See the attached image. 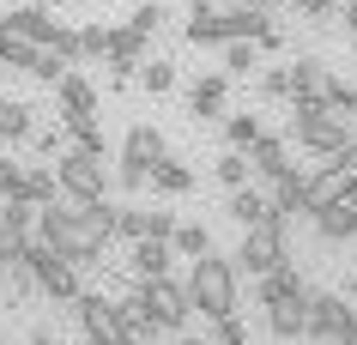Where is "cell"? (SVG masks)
<instances>
[{"mask_svg":"<svg viewBox=\"0 0 357 345\" xmlns=\"http://www.w3.org/2000/svg\"><path fill=\"white\" fill-rule=\"evenodd\" d=\"M37 236H43V243H55L61 254H73L79 267H85V261H97V254L109 249L115 206H109V200H91V206H73V200L55 206V200H49V206L37 212Z\"/></svg>","mask_w":357,"mask_h":345,"instance_id":"6da1fadb","label":"cell"},{"mask_svg":"<svg viewBox=\"0 0 357 345\" xmlns=\"http://www.w3.org/2000/svg\"><path fill=\"white\" fill-rule=\"evenodd\" d=\"M236 291H243V279H236V261H230V254L206 249V254L188 267V297H194V309H200L206 321L236 315Z\"/></svg>","mask_w":357,"mask_h":345,"instance_id":"7a4b0ae2","label":"cell"},{"mask_svg":"<svg viewBox=\"0 0 357 345\" xmlns=\"http://www.w3.org/2000/svg\"><path fill=\"white\" fill-rule=\"evenodd\" d=\"M266 6H248V0H230V6H200L194 0V19H188V43H230V37H261L266 31Z\"/></svg>","mask_w":357,"mask_h":345,"instance_id":"3957f363","label":"cell"},{"mask_svg":"<svg viewBox=\"0 0 357 345\" xmlns=\"http://www.w3.org/2000/svg\"><path fill=\"white\" fill-rule=\"evenodd\" d=\"M291 139H297L303 152H315V158H339L357 134H351V115L321 109V103H297L291 109Z\"/></svg>","mask_w":357,"mask_h":345,"instance_id":"277c9868","label":"cell"},{"mask_svg":"<svg viewBox=\"0 0 357 345\" xmlns=\"http://www.w3.org/2000/svg\"><path fill=\"white\" fill-rule=\"evenodd\" d=\"M55 182H61V200H73V206L109 200V170H103V152H85V146H67V152L55 158Z\"/></svg>","mask_w":357,"mask_h":345,"instance_id":"5b68a950","label":"cell"},{"mask_svg":"<svg viewBox=\"0 0 357 345\" xmlns=\"http://www.w3.org/2000/svg\"><path fill=\"white\" fill-rule=\"evenodd\" d=\"M236 261V273H273V267H284L291 261V236H284V218H261V224H248L243 230V249L230 254Z\"/></svg>","mask_w":357,"mask_h":345,"instance_id":"8992f818","label":"cell"},{"mask_svg":"<svg viewBox=\"0 0 357 345\" xmlns=\"http://www.w3.org/2000/svg\"><path fill=\"white\" fill-rule=\"evenodd\" d=\"M24 261L37 267V285L43 297H55V303H79V261L73 254H61L55 243H43V236H31V249H24Z\"/></svg>","mask_w":357,"mask_h":345,"instance_id":"52a82bcc","label":"cell"},{"mask_svg":"<svg viewBox=\"0 0 357 345\" xmlns=\"http://www.w3.org/2000/svg\"><path fill=\"white\" fill-rule=\"evenodd\" d=\"M164 152H169V146H164V134H158L151 121L128 128V139H121V170H115V188L139 194V188H146V176H151V164H158Z\"/></svg>","mask_w":357,"mask_h":345,"instance_id":"ba28073f","label":"cell"},{"mask_svg":"<svg viewBox=\"0 0 357 345\" xmlns=\"http://www.w3.org/2000/svg\"><path fill=\"white\" fill-rule=\"evenodd\" d=\"M133 285H139V297H146V309H151V321L164 327V333L188 327V315H194V297H188V285H176L169 273H158V279H133Z\"/></svg>","mask_w":357,"mask_h":345,"instance_id":"9c48e42d","label":"cell"},{"mask_svg":"<svg viewBox=\"0 0 357 345\" xmlns=\"http://www.w3.org/2000/svg\"><path fill=\"white\" fill-rule=\"evenodd\" d=\"M351 188H357L351 164L345 158H321V170H309V182H303V218H315L327 200H345Z\"/></svg>","mask_w":357,"mask_h":345,"instance_id":"30bf717a","label":"cell"},{"mask_svg":"<svg viewBox=\"0 0 357 345\" xmlns=\"http://www.w3.org/2000/svg\"><path fill=\"white\" fill-rule=\"evenodd\" d=\"M79 327L91 345H128V327H121V303L103 297V291H79Z\"/></svg>","mask_w":357,"mask_h":345,"instance_id":"8fae6325","label":"cell"},{"mask_svg":"<svg viewBox=\"0 0 357 345\" xmlns=\"http://www.w3.org/2000/svg\"><path fill=\"white\" fill-rule=\"evenodd\" d=\"M345 91V79L327 67V61H315V55H303V61H291V103H333V97Z\"/></svg>","mask_w":357,"mask_h":345,"instance_id":"7c38bea8","label":"cell"},{"mask_svg":"<svg viewBox=\"0 0 357 345\" xmlns=\"http://www.w3.org/2000/svg\"><path fill=\"white\" fill-rule=\"evenodd\" d=\"M266 327H273V339H284V345L309 339V291H291L279 303H266Z\"/></svg>","mask_w":357,"mask_h":345,"instance_id":"4fadbf2b","label":"cell"},{"mask_svg":"<svg viewBox=\"0 0 357 345\" xmlns=\"http://www.w3.org/2000/svg\"><path fill=\"white\" fill-rule=\"evenodd\" d=\"M176 230V212H158V206H115V236H128V243H139V236H169Z\"/></svg>","mask_w":357,"mask_h":345,"instance_id":"5bb4252c","label":"cell"},{"mask_svg":"<svg viewBox=\"0 0 357 345\" xmlns=\"http://www.w3.org/2000/svg\"><path fill=\"white\" fill-rule=\"evenodd\" d=\"M55 121H73V115H97V85L91 79H79L73 67H67V73L55 79Z\"/></svg>","mask_w":357,"mask_h":345,"instance_id":"9a60e30c","label":"cell"},{"mask_svg":"<svg viewBox=\"0 0 357 345\" xmlns=\"http://www.w3.org/2000/svg\"><path fill=\"white\" fill-rule=\"evenodd\" d=\"M351 309H345V297H333V291H309V339H333Z\"/></svg>","mask_w":357,"mask_h":345,"instance_id":"2e32d148","label":"cell"},{"mask_svg":"<svg viewBox=\"0 0 357 345\" xmlns=\"http://www.w3.org/2000/svg\"><path fill=\"white\" fill-rule=\"evenodd\" d=\"M315 230L327 236V243H351V236H357V194H345V200H327V206L315 212Z\"/></svg>","mask_w":357,"mask_h":345,"instance_id":"e0dca14e","label":"cell"},{"mask_svg":"<svg viewBox=\"0 0 357 345\" xmlns=\"http://www.w3.org/2000/svg\"><path fill=\"white\" fill-rule=\"evenodd\" d=\"M225 103H230V73H206V79H194V91H188L194 121H212V115H225Z\"/></svg>","mask_w":357,"mask_h":345,"instance_id":"ac0fdd59","label":"cell"},{"mask_svg":"<svg viewBox=\"0 0 357 345\" xmlns=\"http://www.w3.org/2000/svg\"><path fill=\"white\" fill-rule=\"evenodd\" d=\"M169 261H176V249H169V236H139L128 254L133 279H158V273H169Z\"/></svg>","mask_w":357,"mask_h":345,"instance_id":"d6986e66","label":"cell"},{"mask_svg":"<svg viewBox=\"0 0 357 345\" xmlns=\"http://www.w3.org/2000/svg\"><path fill=\"white\" fill-rule=\"evenodd\" d=\"M303 182H309V176H303L297 164L266 182V200H273V212H279V218H303Z\"/></svg>","mask_w":357,"mask_h":345,"instance_id":"ffe728a7","label":"cell"},{"mask_svg":"<svg viewBox=\"0 0 357 345\" xmlns=\"http://www.w3.org/2000/svg\"><path fill=\"white\" fill-rule=\"evenodd\" d=\"M146 182H151V188H158V194H164V200H182V194H194V170H188V164H182V158H158V164H151V176H146Z\"/></svg>","mask_w":357,"mask_h":345,"instance_id":"44dd1931","label":"cell"},{"mask_svg":"<svg viewBox=\"0 0 357 345\" xmlns=\"http://www.w3.org/2000/svg\"><path fill=\"white\" fill-rule=\"evenodd\" d=\"M55 194H61V182H55V164H19V194H13V200L49 206Z\"/></svg>","mask_w":357,"mask_h":345,"instance_id":"7402d4cb","label":"cell"},{"mask_svg":"<svg viewBox=\"0 0 357 345\" xmlns=\"http://www.w3.org/2000/svg\"><path fill=\"white\" fill-rule=\"evenodd\" d=\"M6 31H13V37H31V43H49L61 24H55L49 6H19V13H6Z\"/></svg>","mask_w":357,"mask_h":345,"instance_id":"603a6c76","label":"cell"},{"mask_svg":"<svg viewBox=\"0 0 357 345\" xmlns=\"http://www.w3.org/2000/svg\"><path fill=\"white\" fill-rule=\"evenodd\" d=\"M248 164H255V176H261V182H273L279 170H291V146H284V139H273V134H261L255 146H248Z\"/></svg>","mask_w":357,"mask_h":345,"instance_id":"cb8c5ba5","label":"cell"},{"mask_svg":"<svg viewBox=\"0 0 357 345\" xmlns=\"http://www.w3.org/2000/svg\"><path fill=\"white\" fill-rule=\"evenodd\" d=\"M230 218L248 230V224H261V218H279V212H273V200H266L261 188H248V182H243V188H230Z\"/></svg>","mask_w":357,"mask_h":345,"instance_id":"d4e9b609","label":"cell"},{"mask_svg":"<svg viewBox=\"0 0 357 345\" xmlns=\"http://www.w3.org/2000/svg\"><path fill=\"white\" fill-rule=\"evenodd\" d=\"M31 128H37V109L19 103V97H0V146L6 139H31Z\"/></svg>","mask_w":357,"mask_h":345,"instance_id":"484cf974","label":"cell"},{"mask_svg":"<svg viewBox=\"0 0 357 345\" xmlns=\"http://www.w3.org/2000/svg\"><path fill=\"white\" fill-rule=\"evenodd\" d=\"M37 61H43V43H31V37H13V31H6L0 67H13V73H37Z\"/></svg>","mask_w":357,"mask_h":345,"instance_id":"4316f807","label":"cell"},{"mask_svg":"<svg viewBox=\"0 0 357 345\" xmlns=\"http://www.w3.org/2000/svg\"><path fill=\"white\" fill-rule=\"evenodd\" d=\"M169 249L182 254V261H200V254L212 249V230L206 224H176V230H169Z\"/></svg>","mask_w":357,"mask_h":345,"instance_id":"83f0119b","label":"cell"},{"mask_svg":"<svg viewBox=\"0 0 357 345\" xmlns=\"http://www.w3.org/2000/svg\"><path fill=\"white\" fill-rule=\"evenodd\" d=\"M255 67H261V43L255 37H230L225 43V73L236 79V73H255Z\"/></svg>","mask_w":357,"mask_h":345,"instance_id":"f1b7e54d","label":"cell"},{"mask_svg":"<svg viewBox=\"0 0 357 345\" xmlns=\"http://www.w3.org/2000/svg\"><path fill=\"white\" fill-rule=\"evenodd\" d=\"M6 297H13V303H31V297H43L37 267H31V261H13V267H6Z\"/></svg>","mask_w":357,"mask_h":345,"instance_id":"f546056e","label":"cell"},{"mask_svg":"<svg viewBox=\"0 0 357 345\" xmlns=\"http://www.w3.org/2000/svg\"><path fill=\"white\" fill-rule=\"evenodd\" d=\"M248 170H255V164H248V152H236V146H225V158L212 164V176H218L225 188H243V182H248Z\"/></svg>","mask_w":357,"mask_h":345,"instance_id":"4dcf8cb0","label":"cell"},{"mask_svg":"<svg viewBox=\"0 0 357 345\" xmlns=\"http://www.w3.org/2000/svg\"><path fill=\"white\" fill-rule=\"evenodd\" d=\"M261 134H266L261 115H230V121H225V146H236V152H248Z\"/></svg>","mask_w":357,"mask_h":345,"instance_id":"1f68e13d","label":"cell"},{"mask_svg":"<svg viewBox=\"0 0 357 345\" xmlns=\"http://www.w3.org/2000/svg\"><path fill=\"white\" fill-rule=\"evenodd\" d=\"M43 49H49L55 61H67V67H73V61H85V43H79V31H67V24H61V31L43 43Z\"/></svg>","mask_w":357,"mask_h":345,"instance_id":"d6a6232c","label":"cell"},{"mask_svg":"<svg viewBox=\"0 0 357 345\" xmlns=\"http://www.w3.org/2000/svg\"><path fill=\"white\" fill-rule=\"evenodd\" d=\"M139 85H146V91H169V85H176V67H169V61H139Z\"/></svg>","mask_w":357,"mask_h":345,"instance_id":"836d02e7","label":"cell"},{"mask_svg":"<svg viewBox=\"0 0 357 345\" xmlns=\"http://www.w3.org/2000/svg\"><path fill=\"white\" fill-rule=\"evenodd\" d=\"M261 97L266 103H284V97H291V67H266L261 73Z\"/></svg>","mask_w":357,"mask_h":345,"instance_id":"e575fe53","label":"cell"},{"mask_svg":"<svg viewBox=\"0 0 357 345\" xmlns=\"http://www.w3.org/2000/svg\"><path fill=\"white\" fill-rule=\"evenodd\" d=\"M212 339L218 345H248V327L236 321V315H225V321H212Z\"/></svg>","mask_w":357,"mask_h":345,"instance_id":"d590c367","label":"cell"},{"mask_svg":"<svg viewBox=\"0 0 357 345\" xmlns=\"http://www.w3.org/2000/svg\"><path fill=\"white\" fill-rule=\"evenodd\" d=\"M85 43V55H109V24H91V31H79Z\"/></svg>","mask_w":357,"mask_h":345,"instance_id":"8d00e7d4","label":"cell"},{"mask_svg":"<svg viewBox=\"0 0 357 345\" xmlns=\"http://www.w3.org/2000/svg\"><path fill=\"white\" fill-rule=\"evenodd\" d=\"M13 194H19V164L0 158V200H13Z\"/></svg>","mask_w":357,"mask_h":345,"instance_id":"74e56055","label":"cell"},{"mask_svg":"<svg viewBox=\"0 0 357 345\" xmlns=\"http://www.w3.org/2000/svg\"><path fill=\"white\" fill-rule=\"evenodd\" d=\"M339 6H345V0H297V13H309V19H333Z\"/></svg>","mask_w":357,"mask_h":345,"instance_id":"f35d334b","label":"cell"},{"mask_svg":"<svg viewBox=\"0 0 357 345\" xmlns=\"http://www.w3.org/2000/svg\"><path fill=\"white\" fill-rule=\"evenodd\" d=\"M61 73H67V61H55L49 49H43V61H37V79H43V85H55Z\"/></svg>","mask_w":357,"mask_h":345,"instance_id":"ab89813d","label":"cell"},{"mask_svg":"<svg viewBox=\"0 0 357 345\" xmlns=\"http://www.w3.org/2000/svg\"><path fill=\"white\" fill-rule=\"evenodd\" d=\"M133 24H139V31H146V37H151V31L164 24V13H158V6H139V13H133Z\"/></svg>","mask_w":357,"mask_h":345,"instance_id":"60d3db41","label":"cell"},{"mask_svg":"<svg viewBox=\"0 0 357 345\" xmlns=\"http://www.w3.org/2000/svg\"><path fill=\"white\" fill-rule=\"evenodd\" d=\"M333 345H357V309H351V315H345V327H339V333H333Z\"/></svg>","mask_w":357,"mask_h":345,"instance_id":"b9f144b4","label":"cell"},{"mask_svg":"<svg viewBox=\"0 0 357 345\" xmlns=\"http://www.w3.org/2000/svg\"><path fill=\"white\" fill-rule=\"evenodd\" d=\"M31 345H55V327H31Z\"/></svg>","mask_w":357,"mask_h":345,"instance_id":"7bdbcfd3","label":"cell"},{"mask_svg":"<svg viewBox=\"0 0 357 345\" xmlns=\"http://www.w3.org/2000/svg\"><path fill=\"white\" fill-rule=\"evenodd\" d=\"M345 31H351V43H357V0H345Z\"/></svg>","mask_w":357,"mask_h":345,"instance_id":"ee69618b","label":"cell"},{"mask_svg":"<svg viewBox=\"0 0 357 345\" xmlns=\"http://www.w3.org/2000/svg\"><path fill=\"white\" fill-rule=\"evenodd\" d=\"M248 6H266V13H273V6H284V0H248Z\"/></svg>","mask_w":357,"mask_h":345,"instance_id":"f6af8a7d","label":"cell"},{"mask_svg":"<svg viewBox=\"0 0 357 345\" xmlns=\"http://www.w3.org/2000/svg\"><path fill=\"white\" fill-rule=\"evenodd\" d=\"M200 6H230V0H200Z\"/></svg>","mask_w":357,"mask_h":345,"instance_id":"bcb514c9","label":"cell"},{"mask_svg":"<svg viewBox=\"0 0 357 345\" xmlns=\"http://www.w3.org/2000/svg\"><path fill=\"white\" fill-rule=\"evenodd\" d=\"M0 49H6V19H0Z\"/></svg>","mask_w":357,"mask_h":345,"instance_id":"7dc6e473","label":"cell"},{"mask_svg":"<svg viewBox=\"0 0 357 345\" xmlns=\"http://www.w3.org/2000/svg\"><path fill=\"white\" fill-rule=\"evenodd\" d=\"M351 303H357V273H351Z\"/></svg>","mask_w":357,"mask_h":345,"instance_id":"c3c4849f","label":"cell"},{"mask_svg":"<svg viewBox=\"0 0 357 345\" xmlns=\"http://www.w3.org/2000/svg\"><path fill=\"white\" fill-rule=\"evenodd\" d=\"M61 6H85V0H61Z\"/></svg>","mask_w":357,"mask_h":345,"instance_id":"681fc988","label":"cell"},{"mask_svg":"<svg viewBox=\"0 0 357 345\" xmlns=\"http://www.w3.org/2000/svg\"><path fill=\"white\" fill-rule=\"evenodd\" d=\"M0 206H6V200H0Z\"/></svg>","mask_w":357,"mask_h":345,"instance_id":"f907efd6","label":"cell"},{"mask_svg":"<svg viewBox=\"0 0 357 345\" xmlns=\"http://www.w3.org/2000/svg\"><path fill=\"white\" fill-rule=\"evenodd\" d=\"M0 345H6V339H0Z\"/></svg>","mask_w":357,"mask_h":345,"instance_id":"816d5d0a","label":"cell"},{"mask_svg":"<svg viewBox=\"0 0 357 345\" xmlns=\"http://www.w3.org/2000/svg\"><path fill=\"white\" fill-rule=\"evenodd\" d=\"M151 345H158V339H151Z\"/></svg>","mask_w":357,"mask_h":345,"instance_id":"f5cc1de1","label":"cell"},{"mask_svg":"<svg viewBox=\"0 0 357 345\" xmlns=\"http://www.w3.org/2000/svg\"><path fill=\"white\" fill-rule=\"evenodd\" d=\"M351 194H357V188H351Z\"/></svg>","mask_w":357,"mask_h":345,"instance_id":"db71d44e","label":"cell"}]
</instances>
